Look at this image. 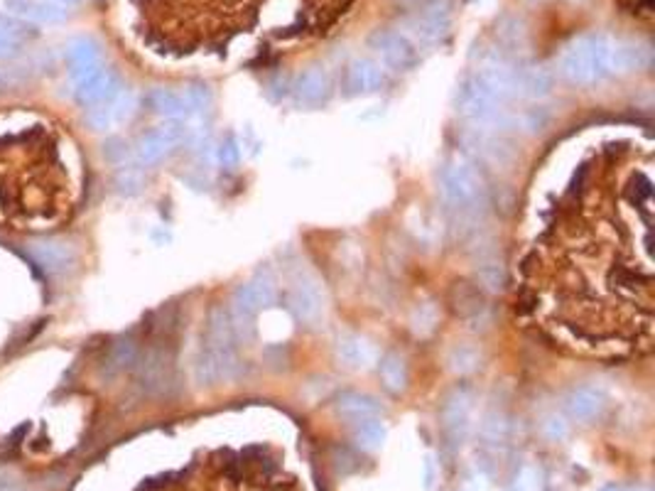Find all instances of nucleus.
<instances>
[{"label":"nucleus","instance_id":"obj_36","mask_svg":"<svg viewBox=\"0 0 655 491\" xmlns=\"http://www.w3.org/2000/svg\"><path fill=\"white\" fill-rule=\"evenodd\" d=\"M537 479H540V474L533 467H523V470L518 472L516 481H513V489L511 491H537Z\"/></svg>","mask_w":655,"mask_h":491},{"label":"nucleus","instance_id":"obj_41","mask_svg":"<svg viewBox=\"0 0 655 491\" xmlns=\"http://www.w3.org/2000/svg\"><path fill=\"white\" fill-rule=\"evenodd\" d=\"M604 491H626V489H621V487H606Z\"/></svg>","mask_w":655,"mask_h":491},{"label":"nucleus","instance_id":"obj_8","mask_svg":"<svg viewBox=\"0 0 655 491\" xmlns=\"http://www.w3.org/2000/svg\"><path fill=\"white\" fill-rule=\"evenodd\" d=\"M184 138H187V126H184V121L162 123L158 129L148 130V133L138 140V145L133 150V158H135V162H140L143 168L158 165V162L165 160Z\"/></svg>","mask_w":655,"mask_h":491},{"label":"nucleus","instance_id":"obj_15","mask_svg":"<svg viewBox=\"0 0 655 491\" xmlns=\"http://www.w3.org/2000/svg\"><path fill=\"white\" fill-rule=\"evenodd\" d=\"M472 150L476 155H482L483 160L491 162V165H511L513 158H516V150L505 138H501L498 133H491L489 129L476 130L472 136Z\"/></svg>","mask_w":655,"mask_h":491},{"label":"nucleus","instance_id":"obj_21","mask_svg":"<svg viewBox=\"0 0 655 491\" xmlns=\"http://www.w3.org/2000/svg\"><path fill=\"white\" fill-rule=\"evenodd\" d=\"M65 59L66 66H69V74L84 69V66L101 65V44L89 35H76L66 43Z\"/></svg>","mask_w":655,"mask_h":491},{"label":"nucleus","instance_id":"obj_24","mask_svg":"<svg viewBox=\"0 0 655 491\" xmlns=\"http://www.w3.org/2000/svg\"><path fill=\"white\" fill-rule=\"evenodd\" d=\"M148 106L158 113V116L167 118V121H184L187 108H184L182 91H173V89H152L148 97Z\"/></svg>","mask_w":655,"mask_h":491},{"label":"nucleus","instance_id":"obj_1","mask_svg":"<svg viewBox=\"0 0 655 491\" xmlns=\"http://www.w3.org/2000/svg\"><path fill=\"white\" fill-rule=\"evenodd\" d=\"M653 152L606 145L555 204L523 261L518 310L559 347L636 356L653 342Z\"/></svg>","mask_w":655,"mask_h":491},{"label":"nucleus","instance_id":"obj_35","mask_svg":"<svg viewBox=\"0 0 655 491\" xmlns=\"http://www.w3.org/2000/svg\"><path fill=\"white\" fill-rule=\"evenodd\" d=\"M116 184H119L120 192H126V194L138 192L140 187H143V175H140L138 170H133V168H126V170L119 175Z\"/></svg>","mask_w":655,"mask_h":491},{"label":"nucleus","instance_id":"obj_39","mask_svg":"<svg viewBox=\"0 0 655 491\" xmlns=\"http://www.w3.org/2000/svg\"><path fill=\"white\" fill-rule=\"evenodd\" d=\"M33 3L35 0H5V8L15 12V15H22V18H25L27 11L33 8Z\"/></svg>","mask_w":655,"mask_h":491},{"label":"nucleus","instance_id":"obj_9","mask_svg":"<svg viewBox=\"0 0 655 491\" xmlns=\"http://www.w3.org/2000/svg\"><path fill=\"white\" fill-rule=\"evenodd\" d=\"M30 256L54 276H65L76 266V251L74 246L66 244L62 238H37L27 246Z\"/></svg>","mask_w":655,"mask_h":491},{"label":"nucleus","instance_id":"obj_16","mask_svg":"<svg viewBox=\"0 0 655 491\" xmlns=\"http://www.w3.org/2000/svg\"><path fill=\"white\" fill-rule=\"evenodd\" d=\"M567 413L577 423H590L594 417L602 416L604 406H606V401H604V394L599 388H594V386H580V388H574L572 394L567 395Z\"/></svg>","mask_w":655,"mask_h":491},{"label":"nucleus","instance_id":"obj_28","mask_svg":"<svg viewBox=\"0 0 655 491\" xmlns=\"http://www.w3.org/2000/svg\"><path fill=\"white\" fill-rule=\"evenodd\" d=\"M135 362H138V347H135V342H130V339H123V342L116 344V347L111 349V354H108L106 371H111V374H120V371H126L130 363Z\"/></svg>","mask_w":655,"mask_h":491},{"label":"nucleus","instance_id":"obj_19","mask_svg":"<svg viewBox=\"0 0 655 491\" xmlns=\"http://www.w3.org/2000/svg\"><path fill=\"white\" fill-rule=\"evenodd\" d=\"M469 416H472V394L457 388L454 394L447 398V403L442 408V420L444 427L450 430L454 438H462L469 427Z\"/></svg>","mask_w":655,"mask_h":491},{"label":"nucleus","instance_id":"obj_22","mask_svg":"<svg viewBox=\"0 0 655 491\" xmlns=\"http://www.w3.org/2000/svg\"><path fill=\"white\" fill-rule=\"evenodd\" d=\"M552 84H555V74L545 66H526L516 72V94L528 98L548 97Z\"/></svg>","mask_w":655,"mask_h":491},{"label":"nucleus","instance_id":"obj_4","mask_svg":"<svg viewBox=\"0 0 655 491\" xmlns=\"http://www.w3.org/2000/svg\"><path fill=\"white\" fill-rule=\"evenodd\" d=\"M440 192L444 202L457 209L462 222H474L476 214L482 212L483 184L479 172L474 170L472 165H464V162L447 165L442 170Z\"/></svg>","mask_w":655,"mask_h":491},{"label":"nucleus","instance_id":"obj_2","mask_svg":"<svg viewBox=\"0 0 655 491\" xmlns=\"http://www.w3.org/2000/svg\"><path fill=\"white\" fill-rule=\"evenodd\" d=\"M72 209V180L52 130L33 126L0 136V222L44 229Z\"/></svg>","mask_w":655,"mask_h":491},{"label":"nucleus","instance_id":"obj_26","mask_svg":"<svg viewBox=\"0 0 655 491\" xmlns=\"http://www.w3.org/2000/svg\"><path fill=\"white\" fill-rule=\"evenodd\" d=\"M336 352L342 356V362H346L349 366H364V363L371 362V347L361 339V337H356V334H346L339 339V347H336Z\"/></svg>","mask_w":655,"mask_h":491},{"label":"nucleus","instance_id":"obj_33","mask_svg":"<svg viewBox=\"0 0 655 491\" xmlns=\"http://www.w3.org/2000/svg\"><path fill=\"white\" fill-rule=\"evenodd\" d=\"M483 438L491 440V442H501L505 438V433H508V423H505L504 416H498V413H491V416L486 417V423H483Z\"/></svg>","mask_w":655,"mask_h":491},{"label":"nucleus","instance_id":"obj_14","mask_svg":"<svg viewBox=\"0 0 655 491\" xmlns=\"http://www.w3.org/2000/svg\"><path fill=\"white\" fill-rule=\"evenodd\" d=\"M292 94H295V101L297 106L302 108H314L327 101L329 97V79L324 74L322 69H307L297 76V82L292 86Z\"/></svg>","mask_w":655,"mask_h":491},{"label":"nucleus","instance_id":"obj_40","mask_svg":"<svg viewBox=\"0 0 655 491\" xmlns=\"http://www.w3.org/2000/svg\"><path fill=\"white\" fill-rule=\"evenodd\" d=\"M52 3H59V5H65V8H69V5H76L79 0H52Z\"/></svg>","mask_w":655,"mask_h":491},{"label":"nucleus","instance_id":"obj_34","mask_svg":"<svg viewBox=\"0 0 655 491\" xmlns=\"http://www.w3.org/2000/svg\"><path fill=\"white\" fill-rule=\"evenodd\" d=\"M104 152H106L108 162H113V165H126L130 160V148L126 145V140L120 138L108 140Z\"/></svg>","mask_w":655,"mask_h":491},{"label":"nucleus","instance_id":"obj_12","mask_svg":"<svg viewBox=\"0 0 655 491\" xmlns=\"http://www.w3.org/2000/svg\"><path fill=\"white\" fill-rule=\"evenodd\" d=\"M37 37L33 25L22 22L20 18H12L0 12V59H12L22 52V47Z\"/></svg>","mask_w":655,"mask_h":491},{"label":"nucleus","instance_id":"obj_37","mask_svg":"<svg viewBox=\"0 0 655 491\" xmlns=\"http://www.w3.org/2000/svg\"><path fill=\"white\" fill-rule=\"evenodd\" d=\"M219 160H221V165H226V168L238 165V160H241V150H238L236 140H226L224 145L219 148Z\"/></svg>","mask_w":655,"mask_h":491},{"label":"nucleus","instance_id":"obj_6","mask_svg":"<svg viewBox=\"0 0 655 491\" xmlns=\"http://www.w3.org/2000/svg\"><path fill=\"white\" fill-rule=\"evenodd\" d=\"M504 98L494 94L489 84L483 82L482 76L474 74L469 79H464V84L459 86V94H457V111L462 116L479 121V123H496L504 108H501Z\"/></svg>","mask_w":655,"mask_h":491},{"label":"nucleus","instance_id":"obj_13","mask_svg":"<svg viewBox=\"0 0 655 491\" xmlns=\"http://www.w3.org/2000/svg\"><path fill=\"white\" fill-rule=\"evenodd\" d=\"M288 308L292 315L304 324H314V322L322 317L324 312V298L320 288L314 283H300L290 290L288 295Z\"/></svg>","mask_w":655,"mask_h":491},{"label":"nucleus","instance_id":"obj_17","mask_svg":"<svg viewBox=\"0 0 655 491\" xmlns=\"http://www.w3.org/2000/svg\"><path fill=\"white\" fill-rule=\"evenodd\" d=\"M653 62V50L643 43H612V72H641Z\"/></svg>","mask_w":655,"mask_h":491},{"label":"nucleus","instance_id":"obj_38","mask_svg":"<svg viewBox=\"0 0 655 491\" xmlns=\"http://www.w3.org/2000/svg\"><path fill=\"white\" fill-rule=\"evenodd\" d=\"M545 435L550 440H562L567 435V425H565V420H559V417H548V423H545Z\"/></svg>","mask_w":655,"mask_h":491},{"label":"nucleus","instance_id":"obj_5","mask_svg":"<svg viewBox=\"0 0 655 491\" xmlns=\"http://www.w3.org/2000/svg\"><path fill=\"white\" fill-rule=\"evenodd\" d=\"M72 79V89H74L76 104L81 106H101L120 91V79L113 69H106L104 65L87 66V69H79L74 74H69Z\"/></svg>","mask_w":655,"mask_h":491},{"label":"nucleus","instance_id":"obj_31","mask_svg":"<svg viewBox=\"0 0 655 491\" xmlns=\"http://www.w3.org/2000/svg\"><path fill=\"white\" fill-rule=\"evenodd\" d=\"M482 362V354L476 352L474 347H454L450 354V366L451 371H459V374H469Z\"/></svg>","mask_w":655,"mask_h":491},{"label":"nucleus","instance_id":"obj_20","mask_svg":"<svg viewBox=\"0 0 655 491\" xmlns=\"http://www.w3.org/2000/svg\"><path fill=\"white\" fill-rule=\"evenodd\" d=\"M447 27H450V5L444 0H435L432 5L420 12L418 20H415V33L425 43L440 40L442 35L447 33Z\"/></svg>","mask_w":655,"mask_h":491},{"label":"nucleus","instance_id":"obj_7","mask_svg":"<svg viewBox=\"0 0 655 491\" xmlns=\"http://www.w3.org/2000/svg\"><path fill=\"white\" fill-rule=\"evenodd\" d=\"M275 298H278V285H275V280L270 278V276H258V278H253L250 283L241 285L234 292V308H231L228 315L234 320L238 339L243 337V327L250 324L253 315L263 310V308L273 305Z\"/></svg>","mask_w":655,"mask_h":491},{"label":"nucleus","instance_id":"obj_32","mask_svg":"<svg viewBox=\"0 0 655 491\" xmlns=\"http://www.w3.org/2000/svg\"><path fill=\"white\" fill-rule=\"evenodd\" d=\"M454 292L457 295H462V298L457 300V305H454V310L459 312L462 317H474V315H479V312H483V305H482V298L474 292V290H469L466 285H457L454 288Z\"/></svg>","mask_w":655,"mask_h":491},{"label":"nucleus","instance_id":"obj_3","mask_svg":"<svg viewBox=\"0 0 655 491\" xmlns=\"http://www.w3.org/2000/svg\"><path fill=\"white\" fill-rule=\"evenodd\" d=\"M559 72L565 74L567 82L577 86L597 84L599 79L612 74V43H609V37L597 33L577 37L562 54Z\"/></svg>","mask_w":655,"mask_h":491},{"label":"nucleus","instance_id":"obj_30","mask_svg":"<svg viewBox=\"0 0 655 491\" xmlns=\"http://www.w3.org/2000/svg\"><path fill=\"white\" fill-rule=\"evenodd\" d=\"M184 108H187V116H199L204 113L206 108L212 106V94L206 86H187L182 91Z\"/></svg>","mask_w":655,"mask_h":491},{"label":"nucleus","instance_id":"obj_11","mask_svg":"<svg viewBox=\"0 0 655 491\" xmlns=\"http://www.w3.org/2000/svg\"><path fill=\"white\" fill-rule=\"evenodd\" d=\"M371 47L383 59V65L393 66V69H408L412 65V59H415V50L408 43V37H403L400 33H393V30L374 35Z\"/></svg>","mask_w":655,"mask_h":491},{"label":"nucleus","instance_id":"obj_23","mask_svg":"<svg viewBox=\"0 0 655 491\" xmlns=\"http://www.w3.org/2000/svg\"><path fill=\"white\" fill-rule=\"evenodd\" d=\"M378 406L376 398L366 394H344L336 403V413L349 420V423H364V420H371V417L378 416Z\"/></svg>","mask_w":655,"mask_h":491},{"label":"nucleus","instance_id":"obj_29","mask_svg":"<svg viewBox=\"0 0 655 491\" xmlns=\"http://www.w3.org/2000/svg\"><path fill=\"white\" fill-rule=\"evenodd\" d=\"M356 442H358V448L361 449H378L383 442H386V425L376 420V417H371V420H364L358 430H356Z\"/></svg>","mask_w":655,"mask_h":491},{"label":"nucleus","instance_id":"obj_18","mask_svg":"<svg viewBox=\"0 0 655 491\" xmlns=\"http://www.w3.org/2000/svg\"><path fill=\"white\" fill-rule=\"evenodd\" d=\"M346 91L349 94H368L383 84V69L374 59H356L346 69Z\"/></svg>","mask_w":655,"mask_h":491},{"label":"nucleus","instance_id":"obj_27","mask_svg":"<svg viewBox=\"0 0 655 491\" xmlns=\"http://www.w3.org/2000/svg\"><path fill=\"white\" fill-rule=\"evenodd\" d=\"M25 18H30L37 25H59V22H66L69 11L59 3H52V0H35L33 8L27 11Z\"/></svg>","mask_w":655,"mask_h":491},{"label":"nucleus","instance_id":"obj_10","mask_svg":"<svg viewBox=\"0 0 655 491\" xmlns=\"http://www.w3.org/2000/svg\"><path fill=\"white\" fill-rule=\"evenodd\" d=\"M133 111H135V97L126 91V89H120L116 97L106 101V104H101V106H91L87 111V126L91 130H108L113 129V126H119L123 121H128L133 116Z\"/></svg>","mask_w":655,"mask_h":491},{"label":"nucleus","instance_id":"obj_25","mask_svg":"<svg viewBox=\"0 0 655 491\" xmlns=\"http://www.w3.org/2000/svg\"><path fill=\"white\" fill-rule=\"evenodd\" d=\"M381 381L393 394L405 388V384H408V366H405V362L397 354H388L386 359L381 362Z\"/></svg>","mask_w":655,"mask_h":491}]
</instances>
